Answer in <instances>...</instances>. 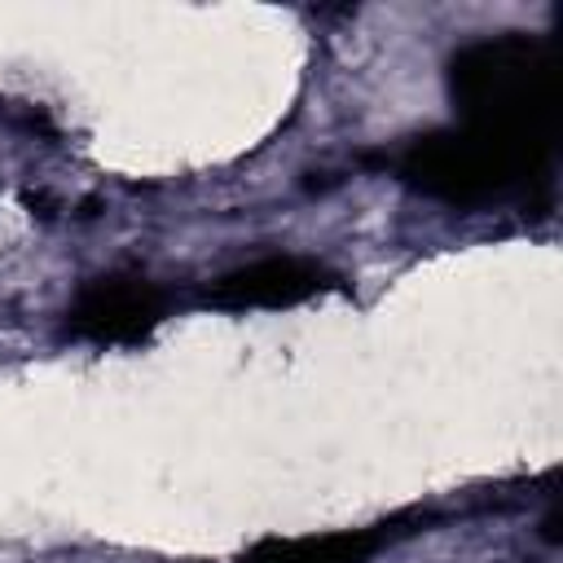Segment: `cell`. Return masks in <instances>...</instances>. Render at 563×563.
I'll list each match as a JSON object with an SVG mask.
<instances>
[{"instance_id":"cell-1","label":"cell","mask_w":563,"mask_h":563,"mask_svg":"<svg viewBox=\"0 0 563 563\" xmlns=\"http://www.w3.org/2000/svg\"><path fill=\"white\" fill-rule=\"evenodd\" d=\"M449 97L471 128L537 154L559 145V53L550 35L501 31L462 44L449 57Z\"/></svg>"},{"instance_id":"cell-2","label":"cell","mask_w":563,"mask_h":563,"mask_svg":"<svg viewBox=\"0 0 563 563\" xmlns=\"http://www.w3.org/2000/svg\"><path fill=\"white\" fill-rule=\"evenodd\" d=\"M391 172L422 198L475 211L493 202H528L550 189L554 154L523 150L484 128L457 123L413 136L391 154Z\"/></svg>"},{"instance_id":"cell-3","label":"cell","mask_w":563,"mask_h":563,"mask_svg":"<svg viewBox=\"0 0 563 563\" xmlns=\"http://www.w3.org/2000/svg\"><path fill=\"white\" fill-rule=\"evenodd\" d=\"M167 290L132 268H114L101 277H88L70 308H66V334L97 347H132L145 343L163 317H167Z\"/></svg>"},{"instance_id":"cell-4","label":"cell","mask_w":563,"mask_h":563,"mask_svg":"<svg viewBox=\"0 0 563 563\" xmlns=\"http://www.w3.org/2000/svg\"><path fill=\"white\" fill-rule=\"evenodd\" d=\"M339 286V273L312 255H260L242 268H229L207 286V303L224 312L246 308H295Z\"/></svg>"},{"instance_id":"cell-5","label":"cell","mask_w":563,"mask_h":563,"mask_svg":"<svg viewBox=\"0 0 563 563\" xmlns=\"http://www.w3.org/2000/svg\"><path fill=\"white\" fill-rule=\"evenodd\" d=\"M396 523L374 528H334V532H308V537H268L251 545L238 563H369L383 541H391Z\"/></svg>"}]
</instances>
